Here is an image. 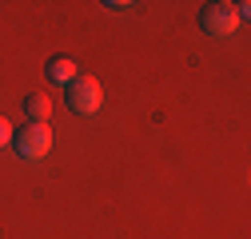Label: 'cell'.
Listing matches in <instances>:
<instances>
[{"instance_id":"2","label":"cell","mask_w":251,"mask_h":239,"mask_svg":"<svg viewBox=\"0 0 251 239\" xmlns=\"http://www.w3.org/2000/svg\"><path fill=\"white\" fill-rule=\"evenodd\" d=\"M100 104H104V88H100L96 76H76L68 84V108L72 112L92 116V112H100Z\"/></svg>"},{"instance_id":"3","label":"cell","mask_w":251,"mask_h":239,"mask_svg":"<svg viewBox=\"0 0 251 239\" xmlns=\"http://www.w3.org/2000/svg\"><path fill=\"white\" fill-rule=\"evenodd\" d=\"M200 28L207 36H231L239 28V16H235V4H227V0H211V4H203L200 12Z\"/></svg>"},{"instance_id":"5","label":"cell","mask_w":251,"mask_h":239,"mask_svg":"<svg viewBox=\"0 0 251 239\" xmlns=\"http://www.w3.org/2000/svg\"><path fill=\"white\" fill-rule=\"evenodd\" d=\"M24 112H28V124H44L52 112V100L44 92H32V96H24Z\"/></svg>"},{"instance_id":"4","label":"cell","mask_w":251,"mask_h":239,"mask_svg":"<svg viewBox=\"0 0 251 239\" xmlns=\"http://www.w3.org/2000/svg\"><path fill=\"white\" fill-rule=\"evenodd\" d=\"M44 72H48L52 84H64V88L80 76V68H76V60H72V56H52L48 64H44Z\"/></svg>"},{"instance_id":"1","label":"cell","mask_w":251,"mask_h":239,"mask_svg":"<svg viewBox=\"0 0 251 239\" xmlns=\"http://www.w3.org/2000/svg\"><path fill=\"white\" fill-rule=\"evenodd\" d=\"M12 147H16V156L28 160V164H36L52 152V132L48 124H24L20 132H12Z\"/></svg>"},{"instance_id":"6","label":"cell","mask_w":251,"mask_h":239,"mask_svg":"<svg viewBox=\"0 0 251 239\" xmlns=\"http://www.w3.org/2000/svg\"><path fill=\"white\" fill-rule=\"evenodd\" d=\"M4 143H12V124L0 116V147H4Z\"/></svg>"}]
</instances>
